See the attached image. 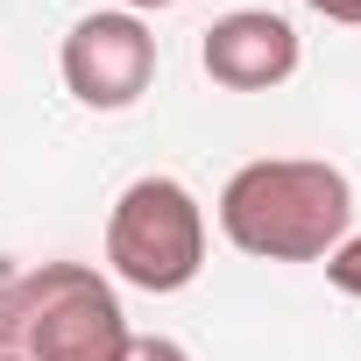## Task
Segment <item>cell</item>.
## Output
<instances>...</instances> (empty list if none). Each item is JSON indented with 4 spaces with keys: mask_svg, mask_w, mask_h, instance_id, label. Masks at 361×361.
Returning <instances> with one entry per match:
<instances>
[{
    "mask_svg": "<svg viewBox=\"0 0 361 361\" xmlns=\"http://www.w3.org/2000/svg\"><path fill=\"white\" fill-rule=\"evenodd\" d=\"M347 220H354L347 170L312 163V156H262L234 170L220 192L227 241L262 262H319L347 241Z\"/></svg>",
    "mask_w": 361,
    "mask_h": 361,
    "instance_id": "1",
    "label": "cell"
},
{
    "mask_svg": "<svg viewBox=\"0 0 361 361\" xmlns=\"http://www.w3.org/2000/svg\"><path fill=\"white\" fill-rule=\"evenodd\" d=\"M106 262L121 283L170 298L206 269V213L177 177H135L106 220Z\"/></svg>",
    "mask_w": 361,
    "mask_h": 361,
    "instance_id": "2",
    "label": "cell"
},
{
    "mask_svg": "<svg viewBox=\"0 0 361 361\" xmlns=\"http://www.w3.org/2000/svg\"><path fill=\"white\" fill-rule=\"evenodd\" d=\"M22 290V347L29 361H121L128 354V312L85 262H43L15 276Z\"/></svg>",
    "mask_w": 361,
    "mask_h": 361,
    "instance_id": "3",
    "label": "cell"
},
{
    "mask_svg": "<svg viewBox=\"0 0 361 361\" xmlns=\"http://www.w3.org/2000/svg\"><path fill=\"white\" fill-rule=\"evenodd\" d=\"M149 78H156V36L128 8L71 22V36H64V85H71L78 106L121 114V106H135L149 92Z\"/></svg>",
    "mask_w": 361,
    "mask_h": 361,
    "instance_id": "4",
    "label": "cell"
},
{
    "mask_svg": "<svg viewBox=\"0 0 361 361\" xmlns=\"http://www.w3.org/2000/svg\"><path fill=\"white\" fill-rule=\"evenodd\" d=\"M199 64L227 92H269V85H283L298 71V29L283 15H269V8H234V15H220L206 29Z\"/></svg>",
    "mask_w": 361,
    "mask_h": 361,
    "instance_id": "5",
    "label": "cell"
},
{
    "mask_svg": "<svg viewBox=\"0 0 361 361\" xmlns=\"http://www.w3.org/2000/svg\"><path fill=\"white\" fill-rule=\"evenodd\" d=\"M326 276H333V290H347V298H361V234H347L333 255H326Z\"/></svg>",
    "mask_w": 361,
    "mask_h": 361,
    "instance_id": "6",
    "label": "cell"
},
{
    "mask_svg": "<svg viewBox=\"0 0 361 361\" xmlns=\"http://www.w3.org/2000/svg\"><path fill=\"white\" fill-rule=\"evenodd\" d=\"M15 340H22V290H15V276H0V354Z\"/></svg>",
    "mask_w": 361,
    "mask_h": 361,
    "instance_id": "7",
    "label": "cell"
},
{
    "mask_svg": "<svg viewBox=\"0 0 361 361\" xmlns=\"http://www.w3.org/2000/svg\"><path fill=\"white\" fill-rule=\"evenodd\" d=\"M121 361H192L177 340H163V333H149V340H128V354Z\"/></svg>",
    "mask_w": 361,
    "mask_h": 361,
    "instance_id": "8",
    "label": "cell"
},
{
    "mask_svg": "<svg viewBox=\"0 0 361 361\" xmlns=\"http://www.w3.org/2000/svg\"><path fill=\"white\" fill-rule=\"evenodd\" d=\"M305 8H319L326 22H347V29H361V0H305Z\"/></svg>",
    "mask_w": 361,
    "mask_h": 361,
    "instance_id": "9",
    "label": "cell"
},
{
    "mask_svg": "<svg viewBox=\"0 0 361 361\" xmlns=\"http://www.w3.org/2000/svg\"><path fill=\"white\" fill-rule=\"evenodd\" d=\"M121 8L135 15V8H177V0H121Z\"/></svg>",
    "mask_w": 361,
    "mask_h": 361,
    "instance_id": "10",
    "label": "cell"
},
{
    "mask_svg": "<svg viewBox=\"0 0 361 361\" xmlns=\"http://www.w3.org/2000/svg\"><path fill=\"white\" fill-rule=\"evenodd\" d=\"M0 361H29V354H0Z\"/></svg>",
    "mask_w": 361,
    "mask_h": 361,
    "instance_id": "11",
    "label": "cell"
}]
</instances>
